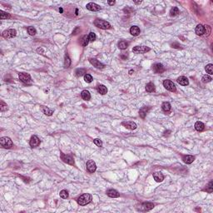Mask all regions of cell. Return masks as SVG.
I'll return each instance as SVG.
<instances>
[{
    "label": "cell",
    "mask_w": 213,
    "mask_h": 213,
    "mask_svg": "<svg viewBox=\"0 0 213 213\" xmlns=\"http://www.w3.org/2000/svg\"><path fill=\"white\" fill-rule=\"evenodd\" d=\"M78 204L80 206H86L92 201V196L88 193H84L78 198Z\"/></svg>",
    "instance_id": "cell-1"
},
{
    "label": "cell",
    "mask_w": 213,
    "mask_h": 213,
    "mask_svg": "<svg viewBox=\"0 0 213 213\" xmlns=\"http://www.w3.org/2000/svg\"><path fill=\"white\" fill-rule=\"evenodd\" d=\"M94 25L97 28H102V29H109V28H111V24L108 22L99 19H97L94 21Z\"/></svg>",
    "instance_id": "cell-2"
},
{
    "label": "cell",
    "mask_w": 213,
    "mask_h": 213,
    "mask_svg": "<svg viewBox=\"0 0 213 213\" xmlns=\"http://www.w3.org/2000/svg\"><path fill=\"white\" fill-rule=\"evenodd\" d=\"M0 144L4 148H11L13 147V143L9 138L8 137H3L0 138Z\"/></svg>",
    "instance_id": "cell-3"
},
{
    "label": "cell",
    "mask_w": 213,
    "mask_h": 213,
    "mask_svg": "<svg viewBox=\"0 0 213 213\" xmlns=\"http://www.w3.org/2000/svg\"><path fill=\"white\" fill-rule=\"evenodd\" d=\"M154 208V204L151 202H144L140 205V207H137V210L138 211H148Z\"/></svg>",
    "instance_id": "cell-4"
},
{
    "label": "cell",
    "mask_w": 213,
    "mask_h": 213,
    "mask_svg": "<svg viewBox=\"0 0 213 213\" xmlns=\"http://www.w3.org/2000/svg\"><path fill=\"white\" fill-rule=\"evenodd\" d=\"M150 48L147 46H136L132 48V52L138 54H142V53H146L147 52L150 51Z\"/></svg>",
    "instance_id": "cell-5"
},
{
    "label": "cell",
    "mask_w": 213,
    "mask_h": 213,
    "mask_svg": "<svg viewBox=\"0 0 213 213\" xmlns=\"http://www.w3.org/2000/svg\"><path fill=\"white\" fill-rule=\"evenodd\" d=\"M163 86L166 89L168 90V91H171L173 92H175L176 91V85L174 84V82L171 80H165L163 82Z\"/></svg>",
    "instance_id": "cell-6"
},
{
    "label": "cell",
    "mask_w": 213,
    "mask_h": 213,
    "mask_svg": "<svg viewBox=\"0 0 213 213\" xmlns=\"http://www.w3.org/2000/svg\"><path fill=\"white\" fill-rule=\"evenodd\" d=\"M19 78L21 82H23L25 84H29L32 81L31 76L26 73H20L19 74Z\"/></svg>",
    "instance_id": "cell-7"
},
{
    "label": "cell",
    "mask_w": 213,
    "mask_h": 213,
    "mask_svg": "<svg viewBox=\"0 0 213 213\" xmlns=\"http://www.w3.org/2000/svg\"><path fill=\"white\" fill-rule=\"evenodd\" d=\"M16 34H17L16 30L13 29V28H10V29H7L5 31H3L2 33V36L4 38L8 39V38H12L13 37H15Z\"/></svg>",
    "instance_id": "cell-8"
},
{
    "label": "cell",
    "mask_w": 213,
    "mask_h": 213,
    "mask_svg": "<svg viewBox=\"0 0 213 213\" xmlns=\"http://www.w3.org/2000/svg\"><path fill=\"white\" fill-rule=\"evenodd\" d=\"M97 169V166L94 161L92 160H89L88 162H87V170H88L90 173H93L95 172Z\"/></svg>",
    "instance_id": "cell-9"
},
{
    "label": "cell",
    "mask_w": 213,
    "mask_h": 213,
    "mask_svg": "<svg viewBox=\"0 0 213 213\" xmlns=\"http://www.w3.org/2000/svg\"><path fill=\"white\" fill-rule=\"evenodd\" d=\"M61 159H62L64 162H66V163L69 164V165H74V160L71 156L65 155L64 153L61 152Z\"/></svg>",
    "instance_id": "cell-10"
},
{
    "label": "cell",
    "mask_w": 213,
    "mask_h": 213,
    "mask_svg": "<svg viewBox=\"0 0 213 213\" xmlns=\"http://www.w3.org/2000/svg\"><path fill=\"white\" fill-rule=\"evenodd\" d=\"M89 62L91 63V64L93 65V67H95L96 68H98V69H103V68L105 67V65L102 63H100L98 60H97L95 58H90Z\"/></svg>",
    "instance_id": "cell-11"
},
{
    "label": "cell",
    "mask_w": 213,
    "mask_h": 213,
    "mask_svg": "<svg viewBox=\"0 0 213 213\" xmlns=\"http://www.w3.org/2000/svg\"><path fill=\"white\" fill-rule=\"evenodd\" d=\"M40 139H39L37 136H32L31 139H30V142H29V144H30V147H37L39 146V144H40Z\"/></svg>",
    "instance_id": "cell-12"
},
{
    "label": "cell",
    "mask_w": 213,
    "mask_h": 213,
    "mask_svg": "<svg viewBox=\"0 0 213 213\" xmlns=\"http://www.w3.org/2000/svg\"><path fill=\"white\" fill-rule=\"evenodd\" d=\"M152 69L155 73H162L165 71L163 65L161 63H156L152 66Z\"/></svg>",
    "instance_id": "cell-13"
},
{
    "label": "cell",
    "mask_w": 213,
    "mask_h": 213,
    "mask_svg": "<svg viewBox=\"0 0 213 213\" xmlns=\"http://www.w3.org/2000/svg\"><path fill=\"white\" fill-rule=\"evenodd\" d=\"M87 9H88L90 11H93V12H97L101 9V7L99 5H97L95 3H89L87 4Z\"/></svg>",
    "instance_id": "cell-14"
},
{
    "label": "cell",
    "mask_w": 213,
    "mask_h": 213,
    "mask_svg": "<svg viewBox=\"0 0 213 213\" xmlns=\"http://www.w3.org/2000/svg\"><path fill=\"white\" fill-rule=\"evenodd\" d=\"M122 125L129 130H135L137 128V124L134 122H123Z\"/></svg>",
    "instance_id": "cell-15"
},
{
    "label": "cell",
    "mask_w": 213,
    "mask_h": 213,
    "mask_svg": "<svg viewBox=\"0 0 213 213\" xmlns=\"http://www.w3.org/2000/svg\"><path fill=\"white\" fill-rule=\"evenodd\" d=\"M152 176H153L154 180H155V181H156L157 182H162V181L164 180V176H163V174H162V173L160 172H154L153 174H152Z\"/></svg>",
    "instance_id": "cell-16"
},
{
    "label": "cell",
    "mask_w": 213,
    "mask_h": 213,
    "mask_svg": "<svg viewBox=\"0 0 213 213\" xmlns=\"http://www.w3.org/2000/svg\"><path fill=\"white\" fill-rule=\"evenodd\" d=\"M107 195L109 197H112V198H117V197H120V194H119V192H117V191L114 190V189L107 190Z\"/></svg>",
    "instance_id": "cell-17"
},
{
    "label": "cell",
    "mask_w": 213,
    "mask_h": 213,
    "mask_svg": "<svg viewBox=\"0 0 213 213\" xmlns=\"http://www.w3.org/2000/svg\"><path fill=\"white\" fill-rule=\"evenodd\" d=\"M177 82L182 86H186L189 84L188 78L185 77V76H181V77H179L177 78Z\"/></svg>",
    "instance_id": "cell-18"
},
{
    "label": "cell",
    "mask_w": 213,
    "mask_h": 213,
    "mask_svg": "<svg viewBox=\"0 0 213 213\" xmlns=\"http://www.w3.org/2000/svg\"><path fill=\"white\" fill-rule=\"evenodd\" d=\"M195 32H196V33L199 36H201L205 33V28L203 25L201 24H198L197 26L196 27V29H195Z\"/></svg>",
    "instance_id": "cell-19"
},
{
    "label": "cell",
    "mask_w": 213,
    "mask_h": 213,
    "mask_svg": "<svg viewBox=\"0 0 213 213\" xmlns=\"http://www.w3.org/2000/svg\"><path fill=\"white\" fill-rule=\"evenodd\" d=\"M150 108H151L150 107H142L140 109V111H139V115H140V117H142V118H145L147 113H148V111L150 110Z\"/></svg>",
    "instance_id": "cell-20"
},
{
    "label": "cell",
    "mask_w": 213,
    "mask_h": 213,
    "mask_svg": "<svg viewBox=\"0 0 213 213\" xmlns=\"http://www.w3.org/2000/svg\"><path fill=\"white\" fill-rule=\"evenodd\" d=\"M40 109L42 112V113H44L45 115H47V116H52L53 113V110L50 109V108L47 107L45 106H41Z\"/></svg>",
    "instance_id": "cell-21"
},
{
    "label": "cell",
    "mask_w": 213,
    "mask_h": 213,
    "mask_svg": "<svg viewBox=\"0 0 213 213\" xmlns=\"http://www.w3.org/2000/svg\"><path fill=\"white\" fill-rule=\"evenodd\" d=\"M183 161L186 164H191L192 163L193 161L195 160V157L192 156V155H186V156H184L182 157Z\"/></svg>",
    "instance_id": "cell-22"
},
{
    "label": "cell",
    "mask_w": 213,
    "mask_h": 213,
    "mask_svg": "<svg viewBox=\"0 0 213 213\" xmlns=\"http://www.w3.org/2000/svg\"><path fill=\"white\" fill-rule=\"evenodd\" d=\"M140 32H141L140 28L138 26H132L130 28V33L133 36H138L140 34Z\"/></svg>",
    "instance_id": "cell-23"
},
{
    "label": "cell",
    "mask_w": 213,
    "mask_h": 213,
    "mask_svg": "<svg viewBox=\"0 0 213 213\" xmlns=\"http://www.w3.org/2000/svg\"><path fill=\"white\" fill-rule=\"evenodd\" d=\"M97 92H98L100 93V94H102V95L106 94L107 92V87H105V86L103 85V84H100V85L97 86Z\"/></svg>",
    "instance_id": "cell-24"
},
{
    "label": "cell",
    "mask_w": 213,
    "mask_h": 213,
    "mask_svg": "<svg viewBox=\"0 0 213 213\" xmlns=\"http://www.w3.org/2000/svg\"><path fill=\"white\" fill-rule=\"evenodd\" d=\"M204 128H205V125L203 122H197L196 123H195V129H196L197 132H202Z\"/></svg>",
    "instance_id": "cell-25"
},
{
    "label": "cell",
    "mask_w": 213,
    "mask_h": 213,
    "mask_svg": "<svg viewBox=\"0 0 213 213\" xmlns=\"http://www.w3.org/2000/svg\"><path fill=\"white\" fill-rule=\"evenodd\" d=\"M81 97L83 100L88 101V100H90V98H91V94H90V92L88 91H87V90H83V91H82V93H81Z\"/></svg>",
    "instance_id": "cell-26"
},
{
    "label": "cell",
    "mask_w": 213,
    "mask_h": 213,
    "mask_svg": "<svg viewBox=\"0 0 213 213\" xmlns=\"http://www.w3.org/2000/svg\"><path fill=\"white\" fill-rule=\"evenodd\" d=\"M161 108H162V110H163L164 112H166V113H168V112H170L171 111V104L169 103L168 102H165L162 103V105H161Z\"/></svg>",
    "instance_id": "cell-27"
},
{
    "label": "cell",
    "mask_w": 213,
    "mask_h": 213,
    "mask_svg": "<svg viewBox=\"0 0 213 213\" xmlns=\"http://www.w3.org/2000/svg\"><path fill=\"white\" fill-rule=\"evenodd\" d=\"M146 91L148 92H151L155 91V85L152 82H149L146 85Z\"/></svg>",
    "instance_id": "cell-28"
},
{
    "label": "cell",
    "mask_w": 213,
    "mask_h": 213,
    "mask_svg": "<svg viewBox=\"0 0 213 213\" xmlns=\"http://www.w3.org/2000/svg\"><path fill=\"white\" fill-rule=\"evenodd\" d=\"M128 47V43L125 41H121L118 42V48L122 49V50H124V49H127Z\"/></svg>",
    "instance_id": "cell-29"
},
{
    "label": "cell",
    "mask_w": 213,
    "mask_h": 213,
    "mask_svg": "<svg viewBox=\"0 0 213 213\" xmlns=\"http://www.w3.org/2000/svg\"><path fill=\"white\" fill-rule=\"evenodd\" d=\"M0 18H1V19L3 20V19H10L11 18V15L8 13H5L3 12V10L0 11Z\"/></svg>",
    "instance_id": "cell-30"
},
{
    "label": "cell",
    "mask_w": 213,
    "mask_h": 213,
    "mask_svg": "<svg viewBox=\"0 0 213 213\" xmlns=\"http://www.w3.org/2000/svg\"><path fill=\"white\" fill-rule=\"evenodd\" d=\"M178 14H179V9H178V8H176V7H173V8L170 11V15L172 16V17H174V16L178 15Z\"/></svg>",
    "instance_id": "cell-31"
},
{
    "label": "cell",
    "mask_w": 213,
    "mask_h": 213,
    "mask_svg": "<svg viewBox=\"0 0 213 213\" xmlns=\"http://www.w3.org/2000/svg\"><path fill=\"white\" fill-rule=\"evenodd\" d=\"M205 69H206V72H207L208 74H210V75L213 74V65L211 63L207 65V67H206Z\"/></svg>",
    "instance_id": "cell-32"
},
{
    "label": "cell",
    "mask_w": 213,
    "mask_h": 213,
    "mask_svg": "<svg viewBox=\"0 0 213 213\" xmlns=\"http://www.w3.org/2000/svg\"><path fill=\"white\" fill-rule=\"evenodd\" d=\"M71 65V59L69 58L67 54L65 55V58H64V67H68Z\"/></svg>",
    "instance_id": "cell-33"
},
{
    "label": "cell",
    "mask_w": 213,
    "mask_h": 213,
    "mask_svg": "<svg viewBox=\"0 0 213 213\" xmlns=\"http://www.w3.org/2000/svg\"><path fill=\"white\" fill-rule=\"evenodd\" d=\"M7 110H8V105H7L3 101H1V102H0V111L5 112Z\"/></svg>",
    "instance_id": "cell-34"
},
{
    "label": "cell",
    "mask_w": 213,
    "mask_h": 213,
    "mask_svg": "<svg viewBox=\"0 0 213 213\" xmlns=\"http://www.w3.org/2000/svg\"><path fill=\"white\" fill-rule=\"evenodd\" d=\"M84 73H86V70L82 69V68H80V69H78L76 71V76L77 77H82V75H84Z\"/></svg>",
    "instance_id": "cell-35"
},
{
    "label": "cell",
    "mask_w": 213,
    "mask_h": 213,
    "mask_svg": "<svg viewBox=\"0 0 213 213\" xmlns=\"http://www.w3.org/2000/svg\"><path fill=\"white\" fill-rule=\"evenodd\" d=\"M205 192H207L208 193H211L212 192V191H213V186H212V182L211 181L210 182H209V184L207 185V188H206L205 190Z\"/></svg>",
    "instance_id": "cell-36"
},
{
    "label": "cell",
    "mask_w": 213,
    "mask_h": 213,
    "mask_svg": "<svg viewBox=\"0 0 213 213\" xmlns=\"http://www.w3.org/2000/svg\"><path fill=\"white\" fill-rule=\"evenodd\" d=\"M82 45L83 46V47H86L87 45H88V42H89L88 36H87V35L83 36V37H82Z\"/></svg>",
    "instance_id": "cell-37"
},
{
    "label": "cell",
    "mask_w": 213,
    "mask_h": 213,
    "mask_svg": "<svg viewBox=\"0 0 213 213\" xmlns=\"http://www.w3.org/2000/svg\"><path fill=\"white\" fill-rule=\"evenodd\" d=\"M27 30H28V33H29L30 35H32V36L35 35L36 32H37V31H36L35 28H34L33 27H32V26L28 27V28H27Z\"/></svg>",
    "instance_id": "cell-38"
},
{
    "label": "cell",
    "mask_w": 213,
    "mask_h": 213,
    "mask_svg": "<svg viewBox=\"0 0 213 213\" xmlns=\"http://www.w3.org/2000/svg\"><path fill=\"white\" fill-rule=\"evenodd\" d=\"M60 197L63 198V199H67V198L68 197V192H67V191L66 190H63V191H61L60 192Z\"/></svg>",
    "instance_id": "cell-39"
},
{
    "label": "cell",
    "mask_w": 213,
    "mask_h": 213,
    "mask_svg": "<svg viewBox=\"0 0 213 213\" xmlns=\"http://www.w3.org/2000/svg\"><path fill=\"white\" fill-rule=\"evenodd\" d=\"M84 80L86 82H88V83H90V82H92V77L90 74H85L84 75Z\"/></svg>",
    "instance_id": "cell-40"
},
{
    "label": "cell",
    "mask_w": 213,
    "mask_h": 213,
    "mask_svg": "<svg viewBox=\"0 0 213 213\" xmlns=\"http://www.w3.org/2000/svg\"><path fill=\"white\" fill-rule=\"evenodd\" d=\"M96 34L94 33V32H91L89 33V35H88V39H89V41L90 42H93V41H95L96 40Z\"/></svg>",
    "instance_id": "cell-41"
},
{
    "label": "cell",
    "mask_w": 213,
    "mask_h": 213,
    "mask_svg": "<svg viewBox=\"0 0 213 213\" xmlns=\"http://www.w3.org/2000/svg\"><path fill=\"white\" fill-rule=\"evenodd\" d=\"M212 80L211 78L210 77L209 75H204L203 77H202V82H211Z\"/></svg>",
    "instance_id": "cell-42"
},
{
    "label": "cell",
    "mask_w": 213,
    "mask_h": 213,
    "mask_svg": "<svg viewBox=\"0 0 213 213\" xmlns=\"http://www.w3.org/2000/svg\"><path fill=\"white\" fill-rule=\"evenodd\" d=\"M93 142H94L95 145H97V147H103V142L102 140L99 138H96L93 140Z\"/></svg>",
    "instance_id": "cell-43"
},
{
    "label": "cell",
    "mask_w": 213,
    "mask_h": 213,
    "mask_svg": "<svg viewBox=\"0 0 213 213\" xmlns=\"http://www.w3.org/2000/svg\"><path fill=\"white\" fill-rule=\"evenodd\" d=\"M172 48H181V45L178 44L177 42H174V43H172Z\"/></svg>",
    "instance_id": "cell-44"
},
{
    "label": "cell",
    "mask_w": 213,
    "mask_h": 213,
    "mask_svg": "<svg viewBox=\"0 0 213 213\" xmlns=\"http://www.w3.org/2000/svg\"><path fill=\"white\" fill-rule=\"evenodd\" d=\"M79 31H80V28H79L78 27V28H76V29L73 32V35H76V34H77V32H79Z\"/></svg>",
    "instance_id": "cell-45"
},
{
    "label": "cell",
    "mask_w": 213,
    "mask_h": 213,
    "mask_svg": "<svg viewBox=\"0 0 213 213\" xmlns=\"http://www.w3.org/2000/svg\"><path fill=\"white\" fill-rule=\"evenodd\" d=\"M107 3H108V4H109V5H113V4H115V1H108Z\"/></svg>",
    "instance_id": "cell-46"
},
{
    "label": "cell",
    "mask_w": 213,
    "mask_h": 213,
    "mask_svg": "<svg viewBox=\"0 0 213 213\" xmlns=\"http://www.w3.org/2000/svg\"><path fill=\"white\" fill-rule=\"evenodd\" d=\"M134 3H136V4H139V3H142V2H141V1H140V2H137V1H134Z\"/></svg>",
    "instance_id": "cell-47"
},
{
    "label": "cell",
    "mask_w": 213,
    "mask_h": 213,
    "mask_svg": "<svg viewBox=\"0 0 213 213\" xmlns=\"http://www.w3.org/2000/svg\"><path fill=\"white\" fill-rule=\"evenodd\" d=\"M132 70H131V71H129V74H132Z\"/></svg>",
    "instance_id": "cell-48"
}]
</instances>
